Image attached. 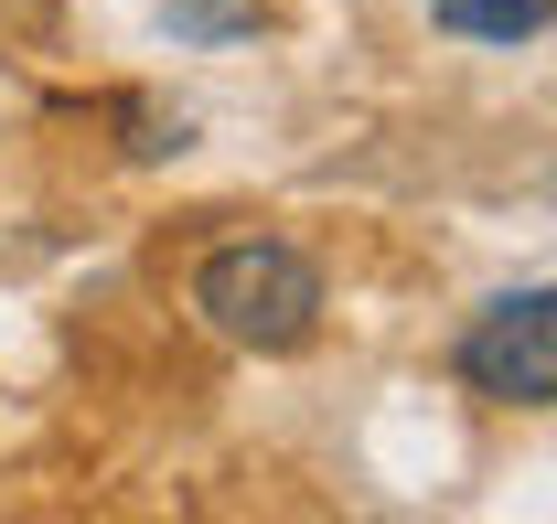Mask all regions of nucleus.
<instances>
[{
    "label": "nucleus",
    "instance_id": "f257e3e1",
    "mask_svg": "<svg viewBox=\"0 0 557 524\" xmlns=\"http://www.w3.org/2000/svg\"><path fill=\"white\" fill-rule=\"evenodd\" d=\"M194 311L236 353H300L322 332V267H311V247H289V236H225L194 267Z\"/></svg>",
    "mask_w": 557,
    "mask_h": 524
},
{
    "label": "nucleus",
    "instance_id": "20e7f679",
    "mask_svg": "<svg viewBox=\"0 0 557 524\" xmlns=\"http://www.w3.org/2000/svg\"><path fill=\"white\" fill-rule=\"evenodd\" d=\"M172 33H258V0H172Z\"/></svg>",
    "mask_w": 557,
    "mask_h": 524
},
{
    "label": "nucleus",
    "instance_id": "7ed1b4c3",
    "mask_svg": "<svg viewBox=\"0 0 557 524\" xmlns=\"http://www.w3.org/2000/svg\"><path fill=\"white\" fill-rule=\"evenodd\" d=\"M557 0H440V33H483V43H536Z\"/></svg>",
    "mask_w": 557,
    "mask_h": 524
},
{
    "label": "nucleus",
    "instance_id": "f03ea898",
    "mask_svg": "<svg viewBox=\"0 0 557 524\" xmlns=\"http://www.w3.org/2000/svg\"><path fill=\"white\" fill-rule=\"evenodd\" d=\"M450 375L483 407H557V289H504L493 311H472Z\"/></svg>",
    "mask_w": 557,
    "mask_h": 524
}]
</instances>
